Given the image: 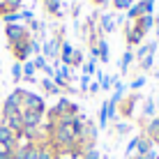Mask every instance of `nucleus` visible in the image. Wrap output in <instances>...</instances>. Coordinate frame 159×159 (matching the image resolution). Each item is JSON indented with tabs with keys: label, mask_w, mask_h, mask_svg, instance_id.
<instances>
[{
	"label": "nucleus",
	"mask_w": 159,
	"mask_h": 159,
	"mask_svg": "<svg viewBox=\"0 0 159 159\" xmlns=\"http://www.w3.org/2000/svg\"><path fill=\"white\" fill-rule=\"evenodd\" d=\"M23 108L35 111V113H39V116L46 113V104H44V99H42L39 95H32V92H25V97H23Z\"/></svg>",
	"instance_id": "f257e3e1"
},
{
	"label": "nucleus",
	"mask_w": 159,
	"mask_h": 159,
	"mask_svg": "<svg viewBox=\"0 0 159 159\" xmlns=\"http://www.w3.org/2000/svg\"><path fill=\"white\" fill-rule=\"evenodd\" d=\"M12 53H14V58L19 60V62H25V60H28V56L32 53L30 42H28V39H21V42L12 44Z\"/></svg>",
	"instance_id": "f03ea898"
},
{
	"label": "nucleus",
	"mask_w": 159,
	"mask_h": 159,
	"mask_svg": "<svg viewBox=\"0 0 159 159\" xmlns=\"http://www.w3.org/2000/svg\"><path fill=\"white\" fill-rule=\"evenodd\" d=\"M21 120H23V129H37L42 122V116L35 111H28V108H23L21 111Z\"/></svg>",
	"instance_id": "7ed1b4c3"
},
{
	"label": "nucleus",
	"mask_w": 159,
	"mask_h": 159,
	"mask_svg": "<svg viewBox=\"0 0 159 159\" xmlns=\"http://www.w3.org/2000/svg\"><path fill=\"white\" fill-rule=\"evenodd\" d=\"M5 35H7V39L16 44V42H21V39H28V35H25V28H21V25H16V23H9L7 28H5Z\"/></svg>",
	"instance_id": "20e7f679"
},
{
	"label": "nucleus",
	"mask_w": 159,
	"mask_h": 159,
	"mask_svg": "<svg viewBox=\"0 0 159 159\" xmlns=\"http://www.w3.org/2000/svg\"><path fill=\"white\" fill-rule=\"evenodd\" d=\"M0 145L16 150V134L9 127H5V125H0Z\"/></svg>",
	"instance_id": "39448f33"
},
{
	"label": "nucleus",
	"mask_w": 159,
	"mask_h": 159,
	"mask_svg": "<svg viewBox=\"0 0 159 159\" xmlns=\"http://www.w3.org/2000/svg\"><path fill=\"white\" fill-rule=\"evenodd\" d=\"M0 125H5V127H9L14 131L16 136L21 134V131H23V120H21V113H14V116H9V118H5L2 122Z\"/></svg>",
	"instance_id": "423d86ee"
},
{
	"label": "nucleus",
	"mask_w": 159,
	"mask_h": 159,
	"mask_svg": "<svg viewBox=\"0 0 159 159\" xmlns=\"http://www.w3.org/2000/svg\"><path fill=\"white\" fill-rule=\"evenodd\" d=\"M136 150H139V155H150L152 141L148 139V136H141V139H139V145H136Z\"/></svg>",
	"instance_id": "0eeeda50"
},
{
	"label": "nucleus",
	"mask_w": 159,
	"mask_h": 159,
	"mask_svg": "<svg viewBox=\"0 0 159 159\" xmlns=\"http://www.w3.org/2000/svg\"><path fill=\"white\" fill-rule=\"evenodd\" d=\"M23 81H35V62H23Z\"/></svg>",
	"instance_id": "6e6552de"
},
{
	"label": "nucleus",
	"mask_w": 159,
	"mask_h": 159,
	"mask_svg": "<svg viewBox=\"0 0 159 159\" xmlns=\"http://www.w3.org/2000/svg\"><path fill=\"white\" fill-rule=\"evenodd\" d=\"M56 53H58V42L56 39H51V42H46V44H44V58H46V56H56Z\"/></svg>",
	"instance_id": "1a4fd4ad"
},
{
	"label": "nucleus",
	"mask_w": 159,
	"mask_h": 159,
	"mask_svg": "<svg viewBox=\"0 0 159 159\" xmlns=\"http://www.w3.org/2000/svg\"><path fill=\"white\" fill-rule=\"evenodd\" d=\"M42 88H44L46 92H51V95H60V88L53 83L51 79H44V81H42Z\"/></svg>",
	"instance_id": "9d476101"
},
{
	"label": "nucleus",
	"mask_w": 159,
	"mask_h": 159,
	"mask_svg": "<svg viewBox=\"0 0 159 159\" xmlns=\"http://www.w3.org/2000/svg\"><path fill=\"white\" fill-rule=\"evenodd\" d=\"M37 159H56L53 150L48 145H39V152H37Z\"/></svg>",
	"instance_id": "9b49d317"
},
{
	"label": "nucleus",
	"mask_w": 159,
	"mask_h": 159,
	"mask_svg": "<svg viewBox=\"0 0 159 159\" xmlns=\"http://www.w3.org/2000/svg\"><path fill=\"white\" fill-rule=\"evenodd\" d=\"M72 53H74V48L69 46V44H62V62H65V65H69V60H72Z\"/></svg>",
	"instance_id": "f8f14e48"
},
{
	"label": "nucleus",
	"mask_w": 159,
	"mask_h": 159,
	"mask_svg": "<svg viewBox=\"0 0 159 159\" xmlns=\"http://www.w3.org/2000/svg\"><path fill=\"white\" fill-rule=\"evenodd\" d=\"M12 76H14V81H21V79H23V65H21V62H14Z\"/></svg>",
	"instance_id": "ddd939ff"
},
{
	"label": "nucleus",
	"mask_w": 159,
	"mask_h": 159,
	"mask_svg": "<svg viewBox=\"0 0 159 159\" xmlns=\"http://www.w3.org/2000/svg\"><path fill=\"white\" fill-rule=\"evenodd\" d=\"M131 60H134V53H125V56H122V60H120V69H122V72H127V67H129V62H131Z\"/></svg>",
	"instance_id": "4468645a"
},
{
	"label": "nucleus",
	"mask_w": 159,
	"mask_h": 159,
	"mask_svg": "<svg viewBox=\"0 0 159 159\" xmlns=\"http://www.w3.org/2000/svg\"><path fill=\"white\" fill-rule=\"evenodd\" d=\"M143 116H145V118L155 116V102H152V99H148V102H145V106H143Z\"/></svg>",
	"instance_id": "2eb2a0df"
},
{
	"label": "nucleus",
	"mask_w": 159,
	"mask_h": 159,
	"mask_svg": "<svg viewBox=\"0 0 159 159\" xmlns=\"http://www.w3.org/2000/svg\"><path fill=\"white\" fill-rule=\"evenodd\" d=\"M0 159H14V150H12V148L0 145Z\"/></svg>",
	"instance_id": "dca6fc26"
},
{
	"label": "nucleus",
	"mask_w": 159,
	"mask_h": 159,
	"mask_svg": "<svg viewBox=\"0 0 159 159\" xmlns=\"http://www.w3.org/2000/svg\"><path fill=\"white\" fill-rule=\"evenodd\" d=\"M48 67V65H46V58H44V56H37L35 58V69H46Z\"/></svg>",
	"instance_id": "f3484780"
},
{
	"label": "nucleus",
	"mask_w": 159,
	"mask_h": 159,
	"mask_svg": "<svg viewBox=\"0 0 159 159\" xmlns=\"http://www.w3.org/2000/svg\"><path fill=\"white\" fill-rule=\"evenodd\" d=\"M139 139H141V136H134V139L129 141V145H127V155H131V152L136 150V145H139Z\"/></svg>",
	"instance_id": "a211bd4d"
},
{
	"label": "nucleus",
	"mask_w": 159,
	"mask_h": 159,
	"mask_svg": "<svg viewBox=\"0 0 159 159\" xmlns=\"http://www.w3.org/2000/svg\"><path fill=\"white\" fill-rule=\"evenodd\" d=\"M99 79H102V88H104V90H108V88H111V83H113V81H111V76H104V74H99Z\"/></svg>",
	"instance_id": "6ab92c4d"
},
{
	"label": "nucleus",
	"mask_w": 159,
	"mask_h": 159,
	"mask_svg": "<svg viewBox=\"0 0 159 159\" xmlns=\"http://www.w3.org/2000/svg\"><path fill=\"white\" fill-rule=\"evenodd\" d=\"M19 19H21V14H16V12H14V14H5V21H7V25H9V23H16Z\"/></svg>",
	"instance_id": "aec40b11"
},
{
	"label": "nucleus",
	"mask_w": 159,
	"mask_h": 159,
	"mask_svg": "<svg viewBox=\"0 0 159 159\" xmlns=\"http://www.w3.org/2000/svg\"><path fill=\"white\" fill-rule=\"evenodd\" d=\"M83 72H85V76H90V74H95V60H90V62L83 67Z\"/></svg>",
	"instance_id": "412c9836"
},
{
	"label": "nucleus",
	"mask_w": 159,
	"mask_h": 159,
	"mask_svg": "<svg viewBox=\"0 0 159 159\" xmlns=\"http://www.w3.org/2000/svg\"><path fill=\"white\" fill-rule=\"evenodd\" d=\"M143 85H145V79H143V76H139V79L131 83V88H134V90H139V88H143Z\"/></svg>",
	"instance_id": "4be33fe9"
},
{
	"label": "nucleus",
	"mask_w": 159,
	"mask_h": 159,
	"mask_svg": "<svg viewBox=\"0 0 159 159\" xmlns=\"http://www.w3.org/2000/svg\"><path fill=\"white\" fill-rule=\"evenodd\" d=\"M85 159H99V152H97L95 148H90V150L85 152Z\"/></svg>",
	"instance_id": "5701e85b"
},
{
	"label": "nucleus",
	"mask_w": 159,
	"mask_h": 159,
	"mask_svg": "<svg viewBox=\"0 0 159 159\" xmlns=\"http://www.w3.org/2000/svg\"><path fill=\"white\" fill-rule=\"evenodd\" d=\"M90 88V76H83L81 79V90H88Z\"/></svg>",
	"instance_id": "b1692460"
},
{
	"label": "nucleus",
	"mask_w": 159,
	"mask_h": 159,
	"mask_svg": "<svg viewBox=\"0 0 159 159\" xmlns=\"http://www.w3.org/2000/svg\"><path fill=\"white\" fill-rule=\"evenodd\" d=\"M99 88H102V85H97V83H92L90 88H88V90H90V92H92V95H95V92H97V90H99Z\"/></svg>",
	"instance_id": "393cba45"
},
{
	"label": "nucleus",
	"mask_w": 159,
	"mask_h": 159,
	"mask_svg": "<svg viewBox=\"0 0 159 159\" xmlns=\"http://www.w3.org/2000/svg\"><path fill=\"white\" fill-rule=\"evenodd\" d=\"M136 159H152V157H150V155H139Z\"/></svg>",
	"instance_id": "a878e982"
}]
</instances>
